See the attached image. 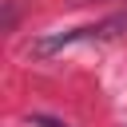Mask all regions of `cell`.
I'll list each match as a JSON object with an SVG mask.
<instances>
[{
	"instance_id": "cell-1",
	"label": "cell",
	"mask_w": 127,
	"mask_h": 127,
	"mask_svg": "<svg viewBox=\"0 0 127 127\" xmlns=\"http://www.w3.org/2000/svg\"><path fill=\"white\" fill-rule=\"evenodd\" d=\"M119 28H127V16H107L99 24H83V28H71V32H56V36H44L32 44L36 56H56L71 44H87V40H107V36H119Z\"/></svg>"
},
{
	"instance_id": "cell-2",
	"label": "cell",
	"mask_w": 127,
	"mask_h": 127,
	"mask_svg": "<svg viewBox=\"0 0 127 127\" xmlns=\"http://www.w3.org/2000/svg\"><path fill=\"white\" fill-rule=\"evenodd\" d=\"M16 20H20L16 0H4V32H12V28H16Z\"/></svg>"
},
{
	"instance_id": "cell-3",
	"label": "cell",
	"mask_w": 127,
	"mask_h": 127,
	"mask_svg": "<svg viewBox=\"0 0 127 127\" xmlns=\"http://www.w3.org/2000/svg\"><path fill=\"white\" fill-rule=\"evenodd\" d=\"M32 123H40V127H67V123H60V119H52V115H32Z\"/></svg>"
}]
</instances>
